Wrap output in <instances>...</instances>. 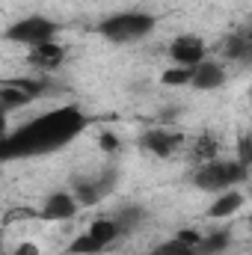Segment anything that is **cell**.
Returning a JSON list of instances; mask_svg holds the SVG:
<instances>
[{"label": "cell", "instance_id": "obj_17", "mask_svg": "<svg viewBox=\"0 0 252 255\" xmlns=\"http://www.w3.org/2000/svg\"><path fill=\"white\" fill-rule=\"evenodd\" d=\"M160 80H163L166 86H184V83H190V80H193V68H181V65L166 68Z\"/></svg>", "mask_w": 252, "mask_h": 255}, {"label": "cell", "instance_id": "obj_12", "mask_svg": "<svg viewBox=\"0 0 252 255\" xmlns=\"http://www.w3.org/2000/svg\"><path fill=\"white\" fill-rule=\"evenodd\" d=\"M89 235H92V238H95V241H98V244L107 250V247H110V244H113V241L122 235V229H119V223H116V220H110V217H101V220H95V223L89 226Z\"/></svg>", "mask_w": 252, "mask_h": 255}, {"label": "cell", "instance_id": "obj_20", "mask_svg": "<svg viewBox=\"0 0 252 255\" xmlns=\"http://www.w3.org/2000/svg\"><path fill=\"white\" fill-rule=\"evenodd\" d=\"M238 160H241L244 166H250V163H252V142H250V139H244V142H241V157H238Z\"/></svg>", "mask_w": 252, "mask_h": 255}, {"label": "cell", "instance_id": "obj_8", "mask_svg": "<svg viewBox=\"0 0 252 255\" xmlns=\"http://www.w3.org/2000/svg\"><path fill=\"white\" fill-rule=\"evenodd\" d=\"M139 145H142L145 151L157 154V157H169V154L175 151V145H178V136H175V133H166V130H160V128H154V130H145V133H142Z\"/></svg>", "mask_w": 252, "mask_h": 255}, {"label": "cell", "instance_id": "obj_19", "mask_svg": "<svg viewBox=\"0 0 252 255\" xmlns=\"http://www.w3.org/2000/svg\"><path fill=\"white\" fill-rule=\"evenodd\" d=\"M196 154H199V157H205V163L217 160V157H214V154H217V142H214L211 136H205V139H202V142L196 145Z\"/></svg>", "mask_w": 252, "mask_h": 255}, {"label": "cell", "instance_id": "obj_22", "mask_svg": "<svg viewBox=\"0 0 252 255\" xmlns=\"http://www.w3.org/2000/svg\"><path fill=\"white\" fill-rule=\"evenodd\" d=\"M15 255H39V247H36V244H21V247L15 250Z\"/></svg>", "mask_w": 252, "mask_h": 255}, {"label": "cell", "instance_id": "obj_9", "mask_svg": "<svg viewBox=\"0 0 252 255\" xmlns=\"http://www.w3.org/2000/svg\"><path fill=\"white\" fill-rule=\"evenodd\" d=\"M30 63L36 68H45V71H54L65 63V51L57 42H45V45H36L30 48Z\"/></svg>", "mask_w": 252, "mask_h": 255}, {"label": "cell", "instance_id": "obj_5", "mask_svg": "<svg viewBox=\"0 0 252 255\" xmlns=\"http://www.w3.org/2000/svg\"><path fill=\"white\" fill-rule=\"evenodd\" d=\"M42 83H36V80H6L3 83V89H0V107L9 113V110H15V107H24V104H30L36 95H42Z\"/></svg>", "mask_w": 252, "mask_h": 255}, {"label": "cell", "instance_id": "obj_1", "mask_svg": "<svg viewBox=\"0 0 252 255\" xmlns=\"http://www.w3.org/2000/svg\"><path fill=\"white\" fill-rule=\"evenodd\" d=\"M86 125H89V119L77 107H60V110H51V113L33 119L30 125L15 130L12 136H6L0 151L6 160L30 157V154H48V151L65 145L68 139H74Z\"/></svg>", "mask_w": 252, "mask_h": 255}, {"label": "cell", "instance_id": "obj_15", "mask_svg": "<svg viewBox=\"0 0 252 255\" xmlns=\"http://www.w3.org/2000/svg\"><path fill=\"white\" fill-rule=\"evenodd\" d=\"M151 255H199V253H196V247H190V244H184L181 238H175V241H166V244L154 247Z\"/></svg>", "mask_w": 252, "mask_h": 255}, {"label": "cell", "instance_id": "obj_16", "mask_svg": "<svg viewBox=\"0 0 252 255\" xmlns=\"http://www.w3.org/2000/svg\"><path fill=\"white\" fill-rule=\"evenodd\" d=\"M101 250H104V247H101L89 232H86L83 238L71 241V247H68V253H71V255H95V253H101Z\"/></svg>", "mask_w": 252, "mask_h": 255}, {"label": "cell", "instance_id": "obj_10", "mask_svg": "<svg viewBox=\"0 0 252 255\" xmlns=\"http://www.w3.org/2000/svg\"><path fill=\"white\" fill-rule=\"evenodd\" d=\"M196 89H220L223 83H226V71H223V65L211 63V60H205V63H199L193 68V80H190Z\"/></svg>", "mask_w": 252, "mask_h": 255}, {"label": "cell", "instance_id": "obj_6", "mask_svg": "<svg viewBox=\"0 0 252 255\" xmlns=\"http://www.w3.org/2000/svg\"><path fill=\"white\" fill-rule=\"evenodd\" d=\"M169 57L181 68H196L199 63H205V45L196 36H178L169 45Z\"/></svg>", "mask_w": 252, "mask_h": 255}, {"label": "cell", "instance_id": "obj_21", "mask_svg": "<svg viewBox=\"0 0 252 255\" xmlns=\"http://www.w3.org/2000/svg\"><path fill=\"white\" fill-rule=\"evenodd\" d=\"M101 148H104V151H119V139H116L113 133H104V136H101Z\"/></svg>", "mask_w": 252, "mask_h": 255}, {"label": "cell", "instance_id": "obj_3", "mask_svg": "<svg viewBox=\"0 0 252 255\" xmlns=\"http://www.w3.org/2000/svg\"><path fill=\"white\" fill-rule=\"evenodd\" d=\"M247 178V166L241 160H211L205 166H199L196 172V187L208 193H226L235 190V184H241Z\"/></svg>", "mask_w": 252, "mask_h": 255}, {"label": "cell", "instance_id": "obj_4", "mask_svg": "<svg viewBox=\"0 0 252 255\" xmlns=\"http://www.w3.org/2000/svg\"><path fill=\"white\" fill-rule=\"evenodd\" d=\"M54 33H57V24H54V21L42 18V15H30V18L12 24V27L6 30V39H9V42H21V45L36 48V45L54 42Z\"/></svg>", "mask_w": 252, "mask_h": 255}, {"label": "cell", "instance_id": "obj_13", "mask_svg": "<svg viewBox=\"0 0 252 255\" xmlns=\"http://www.w3.org/2000/svg\"><path fill=\"white\" fill-rule=\"evenodd\" d=\"M226 57L235 63H252V42L247 39V33H235L226 42Z\"/></svg>", "mask_w": 252, "mask_h": 255}, {"label": "cell", "instance_id": "obj_7", "mask_svg": "<svg viewBox=\"0 0 252 255\" xmlns=\"http://www.w3.org/2000/svg\"><path fill=\"white\" fill-rule=\"evenodd\" d=\"M77 214V199L71 193H54L45 199L42 220H71Z\"/></svg>", "mask_w": 252, "mask_h": 255}, {"label": "cell", "instance_id": "obj_11", "mask_svg": "<svg viewBox=\"0 0 252 255\" xmlns=\"http://www.w3.org/2000/svg\"><path fill=\"white\" fill-rule=\"evenodd\" d=\"M241 208H244V193L241 190H226L214 199V205L208 208V217H211V220H223V217L238 214Z\"/></svg>", "mask_w": 252, "mask_h": 255}, {"label": "cell", "instance_id": "obj_14", "mask_svg": "<svg viewBox=\"0 0 252 255\" xmlns=\"http://www.w3.org/2000/svg\"><path fill=\"white\" fill-rule=\"evenodd\" d=\"M229 250V232H217V235H208L199 241L196 253L199 255H223Z\"/></svg>", "mask_w": 252, "mask_h": 255}, {"label": "cell", "instance_id": "obj_18", "mask_svg": "<svg viewBox=\"0 0 252 255\" xmlns=\"http://www.w3.org/2000/svg\"><path fill=\"white\" fill-rule=\"evenodd\" d=\"M142 220H145V211H139V208H125V211H119V217H116V223H119L122 232H130V229L139 226Z\"/></svg>", "mask_w": 252, "mask_h": 255}, {"label": "cell", "instance_id": "obj_23", "mask_svg": "<svg viewBox=\"0 0 252 255\" xmlns=\"http://www.w3.org/2000/svg\"><path fill=\"white\" fill-rule=\"evenodd\" d=\"M250 95H252V89H250Z\"/></svg>", "mask_w": 252, "mask_h": 255}, {"label": "cell", "instance_id": "obj_2", "mask_svg": "<svg viewBox=\"0 0 252 255\" xmlns=\"http://www.w3.org/2000/svg\"><path fill=\"white\" fill-rule=\"evenodd\" d=\"M154 30V18L145 12H122V15H110L98 24V33L107 42L127 45V42H139Z\"/></svg>", "mask_w": 252, "mask_h": 255}]
</instances>
